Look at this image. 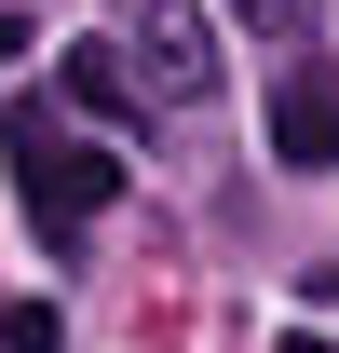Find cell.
I'll return each instance as SVG.
<instances>
[{
	"label": "cell",
	"instance_id": "6da1fadb",
	"mask_svg": "<svg viewBox=\"0 0 339 353\" xmlns=\"http://www.w3.org/2000/svg\"><path fill=\"white\" fill-rule=\"evenodd\" d=\"M0 163H14V204L68 245L82 218H109V190H123V163L95 150V136H68V123H41V109H14L0 123Z\"/></svg>",
	"mask_w": 339,
	"mask_h": 353
},
{
	"label": "cell",
	"instance_id": "7a4b0ae2",
	"mask_svg": "<svg viewBox=\"0 0 339 353\" xmlns=\"http://www.w3.org/2000/svg\"><path fill=\"white\" fill-rule=\"evenodd\" d=\"M271 163L285 176H326L339 163V68L326 54H298L285 82H271Z\"/></svg>",
	"mask_w": 339,
	"mask_h": 353
},
{
	"label": "cell",
	"instance_id": "3957f363",
	"mask_svg": "<svg viewBox=\"0 0 339 353\" xmlns=\"http://www.w3.org/2000/svg\"><path fill=\"white\" fill-rule=\"evenodd\" d=\"M136 41H150V82H163V95H217V41H204V14H190V0H150V14H136Z\"/></svg>",
	"mask_w": 339,
	"mask_h": 353
},
{
	"label": "cell",
	"instance_id": "5b68a950",
	"mask_svg": "<svg viewBox=\"0 0 339 353\" xmlns=\"http://www.w3.org/2000/svg\"><path fill=\"white\" fill-rule=\"evenodd\" d=\"M0 353H68V312H54V299H14V312H0Z\"/></svg>",
	"mask_w": 339,
	"mask_h": 353
},
{
	"label": "cell",
	"instance_id": "8992f818",
	"mask_svg": "<svg viewBox=\"0 0 339 353\" xmlns=\"http://www.w3.org/2000/svg\"><path fill=\"white\" fill-rule=\"evenodd\" d=\"M14 54H28V14H0V68H14Z\"/></svg>",
	"mask_w": 339,
	"mask_h": 353
},
{
	"label": "cell",
	"instance_id": "52a82bcc",
	"mask_svg": "<svg viewBox=\"0 0 339 353\" xmlns=\"http://www.w3.org/2000/svg\"><path fill=\"white\" fill-rule=\"evenodd\" d=\"M245 14H271V28H298V0H245Z\"/></svg>",
	"mask_w": 339,
	"mask_h": 353
},
{
	"label": "cell",
	"instance_id": "ba28073f",
	"mask_svg": "<svg viewBox=\"0 0 339 353\" xmlns=\"http://www.w3.org/2000/svg\"><path fill=\"white\" fill-rule=\"evenodd\" d=\"M285 353H326V340H285Z\"/></svg>",
	"mask_w": 339,
	"mask_h": 353
},
{
	"label": "cell",
	"instance_id": "277c9868",
	"mask_svg": "<svg viewBox=\"0 0 339 353\" xmlns=\"http://www.w3.org/2000/svg\"><path fill=\"white\" fill-rule=\"evenodd\" d=\"M68 95H82L95 123H123V109H136V68H123V41H68Z\"/></svg>",
	"mask_w": 339,
	"mask_h": 353
}]
</instances>
